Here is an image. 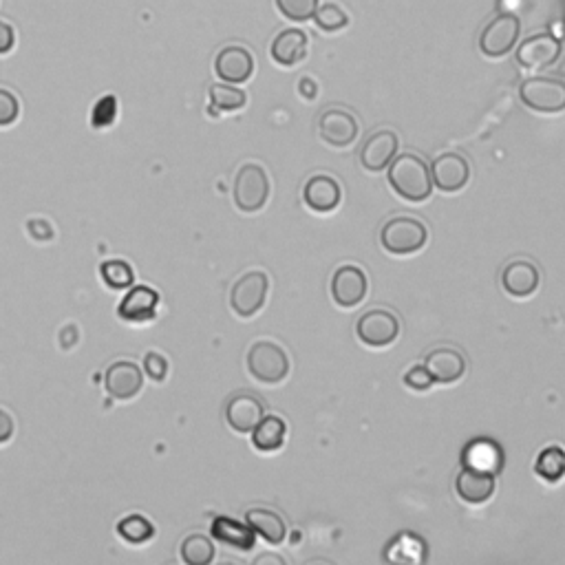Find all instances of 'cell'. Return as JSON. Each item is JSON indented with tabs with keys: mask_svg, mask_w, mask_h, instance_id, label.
I'll use <instances>...</instances> for the list:
<instances>
[{
	"mask_svg": "<svg viewBox=\"0 0 565 565\" xmlns=\"http://www.w3.org/2000/svg\"><path fill=\"white\" fill-rule=\"evenodd\" d=\"M389 184L402 199L420 204L433 193L431 168L426 166L422 157L413 153L396 155V159L389 164Z\"/></svg>",
	"mask_w": 565,
	"mask_h": 565,
	"instance_id": "cell-1",
	"label": "cell"
},
{
	"mask_svg": "<svg viewBox=\"0 0 565 565\" xmlns=\"http://www.w3.org/2000/svg\"><path fill=\"white\" fill-rule=\"evenodd\" d=\"M248 369L263 385H279L290 373V358L272 340H259L248 351Z\"/></svg>",
	"mask_w": 565,
	"mask_h": 565,
	"instance_id": "cell-2",
	"label": "cell"
},
{
	"mask_svg": "<svg viewBox=\"0 0 565 565\" xmlns=\"http://www.w3.org/2000/svg\"><path fill=\"white\" fill-rule=\"evenodd\" d=\"M380 241L382 248L391 254H413L420 252L429 241V230L420 219L393 217L382 228Z\"/></svg>",
	"mask_w": 565,
	"mask_h": 565,
	"instance_id": "cell-3",
	"label": "cell"
},
{
	"mask_svg": "<svg viewBox=\"0 0 565 565\" xmlns=\"http://www.w3.org/2000/svg\"><path fill=\"white\" fill-rule=\"evenodd\" d=\"M234 204L241 212H259L270 197V179L268 173L259 164H245L234 179Z\"/></svg>",
	"mask_w": 565,
	"mask_h": 565,
	"instance_id": "cell-4",
	"label": "cell"
},
{
	"mask_svg": "<svg viewBox=\"0 0 565 565\" xmlns=\"http://www.w3.org/2000/svg\"><path fill=\"white\" fill-rule=\"evenodd\" d=\"M268 290L270 279L265 272L254 270L243 274L230 292V305L234 314L239 318H252L254 314H259L261 307L265 305V298H268Z\"/></svg>",
	"mask_w": 565,
	"mask_h": 565,
	"instance_id": "cell-5",
	"label": "cell"
},
{
	"mask_svg": "<svg viewBox=\"0 0 565 565\" xmlns=\"http://www.w3.org/2000/svg\"><path fill=\"white\" fill-rule=\"evenodd\" d=\"M521 23L513 14H501L490 20V23L479 34V49L488 58H501L515 49L519 40Z\"/></svg>",
	"mask_w": 565,
	"mask_h": 565,
	"instance_id": "cell-6",
	"label": "cell"
},
{
	"mask_svg": "<svg viewBox=\"0 0 565 565\" xmlns=\"http://www.w3.org/2000/svg\"><path fill=\"white\" fill-rule=\"evenodd\" d=\"M519 98L532 111L559 113L565 109V82L554 78H530L521 84Z\"/></svg>",
	"mask_w": 565,
	"mask_h": 565,
	"instance_id": "cell-7",
	"label": "cell"
},
{
	"mask_svg": "<svg viewBox=\"0 0 565 565\" xmlns=\"http://www.w3.org/2000/svg\"><path fill=\"white\" fill-rule=\"evenodd\" d=\"M356 334L367 347H387L400 336V321L387 309H369L358 318Z\"/></svg>",
	"mask_w": 565,
	"mask_h": 565,
	"instance_id": "cell-8",
	"label": "cell"
},
{
	"mask_svg": "<svg viewBox=\"0 0 565 565\" xmlns=\"http://www.w3.org/2000/svg\"><path fill=\"white\" fill-rule=\"evenodd\" d=\"M561 58V42L552 34H535L517 47V65L528 71L552 67Z\"/></svg>",
	"mask_w": 565,
	"mask_h": 565,
	"instance_id": "cell-9",
	"label": "cell"
},
{
	"mask_svg": "<svg viewBox=\"0 0 565 565\" xmlns=\"http://www.w3.org/2000/svg\"><path fill=\"white\" fill-rule=\"evenodd\" d=\"M431 177L433 186L440 188L442 193L453 195L466 188L468 179H471V166H468V159L460 153H444L433 162Z\"/></svg>",
	"mask_w": 565,
	"mask_h": 565,
	"instance_id": "cell-10",
	"label": "cell"
},
{
	"mask_svg": "<svg viewBox=\"0 0 565 565\" xmlns=\"http://www.w3.org/2000/svg\"><path fill=\"white\" fill-rule=\"evenodd\" d=\"M369 290L367 274L358 265H343L334 272L332 298L338 307H356L365 301Z\"/></svg>",
	"mask_w": 565,
	"mask_h": 565,
	"instance_id": "cell-11",
	"label": "cell"
},
{
	"mask_svg": "<svg viewBox=\"0 0 565 565\" xmlns=\"http://www.w3.org/2000/svg\"><path fill=\"white\" fill-rule=\"evenodd\" d=\"M318 135L329 146H351L358 137V120L345 109H327L318 120Z\"/></svg>",
	"mask_w": 565,
	"mask_h": 565,
	"instance_id": "cell-12",
	"label": "cell"
},
{
	"mask_svg": "<svg viewBox=\"0 0 565 565\" xmlns=\"http://www.w3.org/2000/svg\"><path fill=\"white\" fill-rule=\"evenodd\" d=\"M144 387V373L131 360H120L104 373V389L117 400H129Z\"/></svg>",
	"mask_w": 565,
	"mask_h": 565,
	"instance_id": "cell-13",
	"label": "cell"
},
{
	"mask_svg": "<svg viewBox=\"0 0 565 565\" xmlns=\"http://www.w3.org/2000/svg\"><path fill=\"white\" fill-rule=\"evenodd\" d=\"M400 140L393 131H376L360 148V164L369 173L385 170L398 155Z\"/></svg>",
	"mask_w": 565,
	"mask_h": 565,
	"instance_id": "cell-14",
	"label": "cell"
},
{
	"mask_svg": "<svg viewBox=\"0 0 565 565\" xmlns=\"http://www.w3.org/2000/svg\"><path fill=\"white\" fill-rule=\"evenodd\" d=\"M263 418V402L257 396H252V393H237V396H232L226 404V422L230 424V429L237 433H252L254 426Z\"/></svg>",
	"mask_w": 565,
	"mask_h": 565,
	"instance_id": "cell-15",
	"label": "cell"
},
{
	"mask_svg": "<svg viewBox=\"0 0 565 565\" xmlns=\"http://www.w3.org/2000/svg\"><path fill=\"white\" fill-rule=\"evenodd\" d=\"M215 71H217V76L228 84H241L245 80H250L254 73L252 53L239 45L223 47L217 53Z\"/></svg>",
	"mask_w": 565,
	"mask_h": 565,
	"instance_id": "cell-16",
	"label": "cell"
},
{
	"mask_svg": "<svg viewBox=\"0 0 565 565\" xmlns=\"http://www.w3.org/2000/svg\"><path fill=\"white\" fill-rule=\"evenodd\" d=\"M340 199H343V188H340L338 181L329 175H314L309 177V181L303 188V201L307 208H312L314 212H334L340 206Z\"/></svg>",
	"mask_w": 565,
	"mask_h": 565,
	"instance_id": "cell-17",
	"label": "cell"
},
{
	"mask_svg": "<svg viewBox=\"0 0 565 565\" xmlns=\"http://www.w3.org/2000/svg\"><path fill=\"white\" fill-rule=\"evenodd\" d=\"M501 285H504V290L513 298H528L535 294L541 285L539 268L526 259L508 263L504 272H501Z\"/></svg>",
	"mask_w": 565,
	"mask_h": 565,
	"instance_id": "cell-18",
	"label": "cell"
},
{
	"mask_svg": "<svg viewBox=\"0 0 565 565\" xmlns=\"http://www.w3.org/2000/svg\"><path fill=\"white\" fill-rule=\"evenodd\" d=\"M424 367L429 369L437 385H451L466 373V358L457 349L440 347L426 356Z\"/></svg>",
	"mask_w": 565,
	"mask_h": 565,
	"instance_id": "cell-19",
	"label": "cell"
},
{
	"mask_svg": "<svg viewBox=\"0 0 565 565\" xmlns=\"http://www.w3.org/2000/svg\"><path fill=\"white\" fill-rule=\"evenodd\" d=\"M159 305V294L153 287H133V290L124 296V301L117 307V314H120L124 321L129 323H146L153 321L157 314Z\"/></svg>",
	"mask_w": 565,
	"mask_h": 565,
	"instance_id": "cell-20",
	"label": "cell"
},
{
	"mask_svg": "<svg viewBox=\"0 0 565 565\" xmlns=\"http://www.w3.org/2000/svg\"><path fill=\"white\" fill-rule=\"evenodd\" d=\"M455 490L466 504H484L495 493V475L464 466L455 479Z\"/></svg>",
	"mask_w": 565,
	"mask_h": 565,
	"instance_id": "cell-21",
	"label": "cell"
},
{
	"mask_svg": "<svg viewBox=\"0 0 565 565\" xmlns=\"http://www.w3.org/2000/svg\"><path fill=\"white\" fill-rule=\"evenodd\" d=\"M307 36L301 29H285L272 42V60L279 62L281 67H294L307 56Z\"/></svg>",
	"mask_w": 565,
	"mask_h": 565,
	"instance_id": "cell-22",
	"label": "cell"
},
{
	"mask_svg": "<svg viewBox=\"0 0 565 565\" xmlns=\"http://www.w3.org/2000/svg\"><path fill=\"white\" fill-rule=\"evenodd\" d=\"M462 460L466 468L497 475L501 466H504V453H501V449L493 440H473L464 449Z\"/></svg>",
	"mask_w": 565,
	"mask_h": 565,
	"instance_id": "cell-23",
	"label": "cell"
},
{
	"mask_svg": "<svg viewBox=\"0 0 565 565\" xmlns=\"http://www.w3.org/2000/svg\"><path fill=\"white\" fill-rule=\"evenodd\" d=\"M212 537L221 543H226V546L234 550H243V552L252 550L254 543H257V532L230 517H217L212 521Z\"/></svg>",
	"mask_w": 565,
	"mask_h": 565,
	"instance_id": "cell-24",
	"label": "cell"
},
{
	"mask_svg": "<svg viewBox=\"0 0 565 565\" xmlns=\"http://www.w3.org/2000/svg\"><path fill=\"white\" fill-rule=\"evenodd\" d=\"M245 521H248V526L268 543L279 546V543L285 541L287 526H285L283 517L279 513H274V510L252 508V510H248V513H245Z\"/></svg>",
	"mask_w": 565,
	"mask_h": 565,
	"instance_id": "cell-25",
	"label": "cell"
},
{
	"mask_svg": "<svg viewBox=\"0 0 565 565\" xmlns=\"http://www.w3.org/2000/svg\"><path fill=\"white\" fill-rule=\"evenodd\" d=\"M285 433H287V424L276 418V415H268L263 418L252 431V444L254 449L261 453H272L279 451L283 442H285Z\"/></svg>",
	"mask_w": 565,
	"mask_h": 565,
	"instance_id": "cell-26",
	"label": "cell"
},
{
	"mask_svg": "<svg viewBox=\"0 0 565 565\" xmlns=\"http://www.w3.org/2000/svg\"><path fill=\"white\" fill-rule=\"evenodd\" d=\"M535 473L550 484H557L565 475V451L561 446H548L543 449L535 462Z\"/></svg>",
	"mask_w": 565,
	"mask_h": 565,
	"instance_id": "cell-27",
	"label": "cell"
},
{
	"mask_svg": "<svg viewBox=\"0 0 565 565\" xmlns=\"http://www.w3.org/2000/svg\"><path fill=\"white\" fill-rule=\"evenodd\" d=\"M181 559L188 565H208L215 559V543L206 535H190L181 543Z\"/></svg>",
	"mask_w": 565,
	"mask_h": 565,
	"instance_id": "cell-28",
	"label": "cell"
},
{
	"mask_svg": "<svg viewBox=\"0 0 565 565\" xmlns=\"http://www.w3.org/2000/svg\"><path fill=\"white\" fill-rule=\"evenodd\" d=\"M210 102L217 111H239L248 102V95L234 84H212Z\"/></svg>",
	"mask_w": 565,
	"mask_h": 565,
	"instance_id": "cell-29",
	"label": "cell"
},
{
	"mask_svg": "<svg viewBox=\"0 0 565 565\" xmlns=\"http://www.w3.org/2000/svg\"><path fill=\"white\" fill-rule=\"evenodd\" d=\"M314 23L318 29L325 31V34H336V31L345 29L349 25V16L336 3H327L316 9Z\"/></svg>",
	"mask_w": 565,
	"mask_h": 565,
	"instance_id": "cell-30",
	"label": "cell"
},
{
	"mask_svg": "<svg viewBox=\"0 0 565 565\" xmlns=\"http://www.w3.org/2000/svg\"><path fill=\"white\" fill-rule=\"evenodd\" d=\"M117 532H120V537H124L129 543H144L155 535V528L148 519L140 515H131L117 524Z\"/></svg>",
	"mask_w": 565,
	"mask_h": 565,
	"instance_id": "cell-31",
	"label": "cell"
},
{
	"mask_svg": "<svg viewBox=\"0 0 565 565\" xmlns=\"http://www.w3.org/2000/svg\"><path fill=\"white\" fill-rule=\"evenodd\" d=\"M100 274L104 283L113 287V290H126V287L133 285L135 279L131 265L126 261H106L102 263Z\"/></svg>",
	"mask_w": 565,
	"mask_h": 565,
	"instance_id": "cell-32",
	"label": "cell"
},
{
	"mask_svg": "<svg viewBox=\"0 0 565 565\" xmlns=\"http://www.w3.org/2000/svg\"><path fill=\"white\" fill-rule=\"evenodd\" d=\"M402 552H411V554H413V559L418 561V563H422V561H424V543H422L418 537L409 535V532H404V535H400L396 541L391 543V546L387 548L385 559L396 563Z\"/></svg>",
	"mask_w": 565,
	"mask_h": 565,
	"instance_id": "cell-33",
	"label": "cell"
},
{
	"mask_svg": "<svg viewBox=\"0 0 565 565\" xmlns=\"http://www.w3.org/2000/svg\"><path fill=\"white\" fill-rule=\"evenodd\" d=\"M276 7L281 9L285 18L294 20V23H305V20L314 18L318 0H276Z\"/></svg>",
	"mask_w": 565,
	"mask_h": 565,
	"instance_id": "cell-34",
	"label": "cell"
},
{
	"mask_svg": "<svg viewBox=\"0 0 565 565\" xmlns=\"http://www.w3.org/2000/svg\"><path fill=\"white\" fill-rule=\"evenodd\" d=\"M115 115H117V100L113 95H106V98H102L93 106L91 124L95 129H104V126H111L115 122Z\"/></svg>",
	"mask_w": 565,
	"mask_h": 565,
	"instance_id": "cell-35",
	"label": "cell"
},
{
	"mask_svg": "<svg viewBox=\"0 0 565 565\" xmlns=\"http://www.w3.org/2000/svg\"><path fill=\"white\" fill-rule=\"evenodd\" d=\"M404 385L413 391H429L435 385V380L424 365H415L407 371V376H404Z\"/></svg>",
	"mask_w": 565,
	"mask_h": 565,
	"instance_id": "cell-36",
	"label": "cell"
},
{
	"mask_svg": "<svg viewBox=\"0 0 565 565\" xmlns=\"http://www.w3.org/2000/svg\"><path fill=\"white\" fill-rule=\"evenodd\" d=\"M20 104L14 93L0 89V126H9L18 120Z\"/></svg>",
	"mask_w": 565,
	"mask_h": 565,
	"instance_id": "cell-37",
	"label": "cell"
},
{
	"mask_svg": "<svg viewBox=\"0 0 565 565\" xmlns=\"http://www.w3.org/2000/svg\"><path fill=\"white\" fill-rule=\"evenodd\" d=\"M144 371L151 376L153 380H164L166 378V371H168V362L164 356L155 354V351H148L146 358H144Z\"/></svg>",
	"mask_w": 565,
	"mask_h": 565,
	"instance_id": "cell-38",
	"label": "cell"
},
{
	"mask_svg": "<svg viewBox=\"0 0 565 565\" xmlns=\"http://www.w3.org/2000/svg\"><path fill=\"white\" fill-rule=\"evenodd\" d=\"M29 234L38 241H49L53 237V228L49 226L47 221L42 219H31L29 221Z\"/></svg>",
	"mask_w": 565,
	"mask_h": 565,
	"instance_id": "cell-39",
	"label": "cell"
},
{
	"mask_svg": "<svg viewBox=\"0 0 565 565\" xmlns=\"http://www.w3.org/2000/svg\"><path fill=\"white\" fill-rule=\"evenodd\" d=\"M16 42V34L12 25H7L5 20H0V53H9Z\"/></svg>",
	"mask_w": 565,
	"mask_h": 565,
	"instance_id": "cell-40",
	"label": "cell"
},
{
	"mask_svg": "<svg viewBox=\"0 0 565 565\" xmlns=\"http://www.w3.org/2000/svg\"><path fill=\"white\" fill-rule=\"evenodd\" d=\"M12 435H14L12 415L0 409V444H5V442L12 440Z\"/></svg>",
	"mask_w": 565,
	"mask_h": 565,
	"instance_id": "cell-41",
	"label": "cell"
},
{
	"mask_svg": "<svg viewBox=\"0 0 565 565\" xmlns=\"http://www.w3.org/2000/svg\"><path fill=\"white\" fill-rule=\"evenodd\" d=\"M298 93H301L305 100H314L318 95L316 82L312 78H301V82H298Z\"/></svg>",
	"mask_w": 565,
	"mask_h": 565,
	"instance_id": "cell-42",
	"label": "cell"
},
{
	"mask_svg": "<svg viewBox=\"0 0 565 565\" xmlns=\"http://www.w3.org/2000/svg\"><path fill=\"white\" fill-rule=\"evenodd\" d=\"M265 563H272V565H285V561L279 557V554H261V557L254 559V565H265Z\"/></svg>",
	"mask_w": 565,
	"mask_h": 565,
	"instance_id": "cell-43",
	"label": "cell"
}]
</instances>
